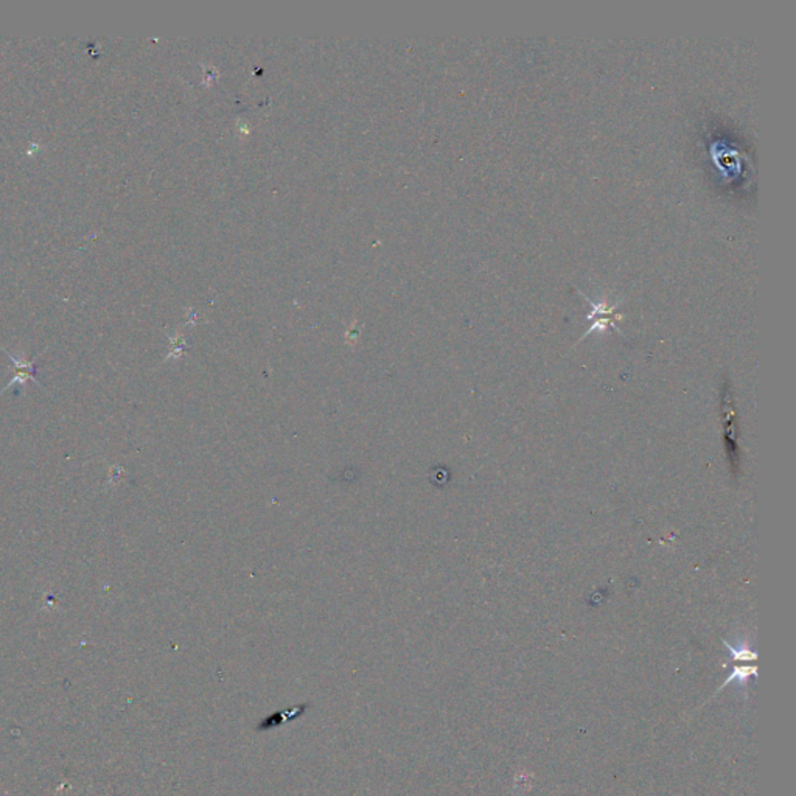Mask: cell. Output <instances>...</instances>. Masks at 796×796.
I'll return each instance as SVG.
<instances>
[{
    "label": "cell",
    "instance_id": "cell-4",
    "mask_svg": "<svg viewBox=\"0 0 796 796\" xmlns=\"http://www.w3.org/2000/svg\"><path fill=\"white\" fill-rule=\"evenodd\" d=\"M758 674V669L756 666H736L733 672H731V675L727 678V681H725L722 686H720L718 690H722L723 688H727L728 684L731 683H736L739 684V686H745V683L748 681V678L750 677H756Z\"/></svg>",
    "mask_w": 796,
    "mask_h": 796
},
{
    "label": "cell",
    "instance_id": "cell-2",
    "mask_svg": "<svg viewBox=\"0 0 796 796\" xmlns=\"http://www.w3.org/2000/svg\"><path fill=\"white\" fill-rule=\"evenodd\" d=\"M3 350H5V353H7L8 358H10L11 364H13V377H11L8 384L5 386V388L2 389V392H0V395L5 394V392H7V390H10L11 388H13V386H17V384H19V386H25L27 382H33L34 384L40 386L39 382L36 379L38 368H36V366H34V362H36L38 356H36V358H33L32 361H27L25 356H23V355L11 353V352H8L7 349H3Z\"/></svg>",
    "mask_w": 796,
    "mask_h": 796
},
{
    "label": "cell",
    "instance_id": "cell-5",
    "mask_svg": "<svg viewBox=\"0 0 796 796\" xmlns=\"http://www.w3.org/2000/svg\"><path fill=\"white\" fill-rule=\"evenodd\" d=\"M723 644L729 651L731 661H754L758 658L756 652L748 646V642H740L739 646H731L728 641H723Z\"/></svg>",
    "mask_w": 796,
    "mask_h": 796
},
{
    "label": "cell",
    "instance_id": "cell-3",
    "mask_svg": "<svg viewBox=\"0 0 796 796\" xmlns=\"http://www.w3.org/2000/svg\"><path fill=\"white\" fill-rule=\"evenodd\" d=\"M308 707H309V703H302V705L288 707V710L272 712L271 716L265 717L259 725H257V731H259V733H266V731H271L274 728L283 727V725L290 723V722H292V720L301 717L302 714L308 710Z\"/></svg>",
    "mask_w": 796,
    "mask_h": 796
},
{
    "label": "cell",
    "instance_id": "cell-1",
    "mask_svg": "<svg viewBox=\"0 0 796 796\" xmlns=\"http://www.w3.org/2000/svg\"><path fill=\"white\" fill-rule=\"evenodd\" d=\"M582 296L587 298V302L589 303L591 308H593V312L588 314V319L593 320V325L589 327L588 331H585V335L582 336V339L591 335L593 331H605L608 327H613L614 330L622 333L618 329V325L614 324V319H622V316H613L614 309H616L619 305V302H616V303L594 302V301H591L588 296H585V294H582Z\"/></svg>",
    "mask_w": 796,
    "mask_h": 796
}]
</instances>
